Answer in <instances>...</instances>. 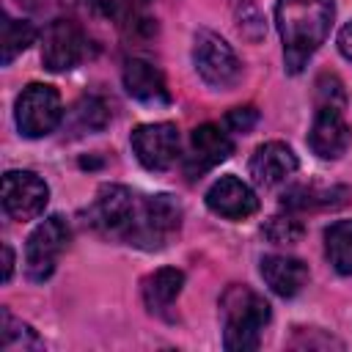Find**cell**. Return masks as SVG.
<instances>
[{
	"label": "cell",
	"instance_id": "obj_11",
	"mask_svg": "<svg viewBox=\"0 0 352 352\" xmlns=\"http://www.w3.org/2000/svg\"><path fill=\"white\" fill-rule=\"evenodd\" d=\"M349 140H352V132H349V124L344 121L341 107H327V104L316 107V116L308 132V146L314 148V154L322 160H336L349 148Z\"/></svg>",
	"mask_w": 352,
	"mask_h": 352
},
{
	"label": "cell",
	"instance_id": "obj_5",
	"mask_svg": "<svg viewBox=\"0 0 352 352\" xmlns=\"http://www.w3.org/2000/svg\"><path fill=\"white\" fill-rule=\"evenodd\" d=\"M63 118L60 94L52 85L30 82L16 96V126L25 138H44L50 135Z\"/></svg>",
	"mask_w": 352,
	"mask_h": 352
},
{
	"label": "cell",
	"instance_id": "obj_14",
	"mask_svg": "<svg viewBox=\"0 0 352 352\" xmlns=\"http://www.w3.org/2000/svg\"><path fill=\"white\" fill-rule=\"evenodd\" d=\"M294 170H297L294 151L278 140L258 146L256 154L250 157V176L261 187H275V184L286 182V176H292Z\"/></svg>",
	"mask_w": 352,
	"mask_h": 352
},
{
	"label": "cell",
	"instance_id": "obj_2",
	"mask_svg": "<svg viewBox=\"0 0 352 352\" xmlns=\"http://www.w3.org/2000/svg\"><path fill=\"white\" fill-rule=\"evenodd\" d=\"M275 22L283 41L286 72L297 74L330 33L333 0H278Z\"/></svg>",
	"mask_w": 352,
	"mask_h": 352
},
{
	"label": "cell",
	"instance_id": "obj_24",
	"mask_svg": "<svg viewBox=\"0 0 352 352\" xmlns=\"http://www.w3.org/2000/svg\"><path fill=\"white\" fill-rule=\"evenodd\" d=\"M344 102H346V96H344V88H341L338 77L322 74L316 80V107L327 104V107H341L344 110Z\"/></svg>",
	"mask_w": 352,
	"mask_h": 352
},
{
	"label": "cell",
	"instance_id": "obj_22",
	"mask_svg": "<svg viewBox=\"0 0 352 352\" xmlns=\"http://www.w3.org/2000/svg\"><path fill=\"white\" fill-rule=\"evenodd\" d=\"M302 223L294 214H275L264 223V236L275 245H294L302 236Z\"/></svg>",
	"mask_w": 352,
	"mask_h": 352
},
{
	"label": "cell",
	"instance_id": "obj_17",
	"mask_svg": "<svg viewBox=\"0 0 352 352\" xmlns=\"http://www.w3.org/2000/svg\"><path fill=\"white\" fill-rule=\"evenodd\" d=\"M184 286V272L176 270V267H162L157 272H151L146 280H143V300H146V308L151 314H162L165 308H170V302L179 297Z\"/></svg>",
	"mask_w": 352,
	"mask_h": 352
},
{
	"label": "cell",
	"instance_id": "obj_15",
	"mask_svg": "<svg viewBox=\"0 0 352 352\" xmlns=\"http://www.w3.org/2000/svg\"><path fill=\"white\" fill-rule=\"evenodd\" d=\"M124 88L132 99L146 102V104H168L170 102L162 72L143 58H132L124 63Z\"/></svg>",
	"mask_w": 352,
	"mask_h": 352
},
{
	"label": "cell",
	"instance_id": "obj_12",
	"mask_svg": "<svg viewBox=\"0 0 352 352\" xmlns=\"http://www.w3.org/2000/svg\"><path fill=\"white\" fill-rule=\"evenodd\" d=\"M206 206L226 220H245L258 209V198L242 179L220 176L206 190Z\"/></svg>",
	"mask_w": 352,
	"mask_h": 352
},
{
	"label": "cell",
	"instance_id": "obj_3",
	"mask_svg": "<svg viewBox=\"0 0 352 352\" xmlns=\"http://www.w3.org/2000/svg\"><path fill=\"white\" fill-rule=\"evenodd\" d=\"M223 344L228 352H250L261 341V330L270 322V305L248 286H228L220 297Z\"/></svg>",
	"mask_w": 352,
	"mask_h": 352
},
{
	"label": "cell",
	"instance_id": "obj_20",
	"mask_svg": "<svg viewBox=\"0 0 352 352\" xmlns=\"http://www.w3.org/2000/svg\"><path fill=\"white\" fill-rule=\"evenodd\" d=\"M36 38V28L28 19H14V16H3V63L8 66L22 50H28Z\"/></svg>",
	"mask_w": 352,
	"mask_h": 352
},
{
	"label": "cell",
	"instance_id": "obj_6",
	"mask_svg": "<svg viewBox=\"0 0 352 352\" xmlns=\"http://www.w3.org/2000/svg\"><path fill=\"white\" fill-rule=\"evenodd\" d=\"M69 226L60 214L47 217L44 223L36 226V231L28 236L25 245V272L30 280H47L60 258V253L69 245Z\"/></svg>",
	"mask_w": 352,
	"mask_h": 352
},
{
	"label": "cell",
	"instance_id": "obj_7",
	"mask_svg": "<svg viewBox=\"0 0 352 352\" xmlns=\"http://www.w3.org/2000/svg\"><path fill=\"white\" fill-rule=\"evenodd\" d=\"M88 55V38L72 19H55L41 36V63L50 72H69Z\"/></svg>",
	"mask_w": 352,
	"mask_h": 352
},
{
	"label": "cell",
	"instance_id": "obj_10",
	"mask_svg": "<svg viewBox=\"0 0 352 352\" xmlns=\"http://www.w3.org/2000/svg\"><path fill=\"white\" fill-rule=\"evenodd\" d=\"M231 151H234V143L220 126L201 124L190 135V151L184 157V173L190 179H198L201 173H206L214 165H220L223 160H228Z\"/></svg>",
	"mask_w": 352,
	"mask_h": 352
},
{
	"label": "cell",
	"instance_id": "obj_25",
	"mask_svg": "<svg viewBox=\"0 0 352 352\" xmlns=\"http://www.w3.org/2000/svg\"><path fill=\"white\" fill-rule=\"evenodd\" d=\"M258 121V110L256 107H234L228 116H226V126L234 129V132H250Z\"/></svg>",
	"mask_w": 352,
	"mask_h": 352
},
{
	"label": "cell",
	"instance_id": "obj_23",
	"mask_svg": "<svg viewBox=\"0 0 352 352\" xmlns=\"http://www.w3.org/2000/svg\"><path fill=\"white\" fill-rule=\"evenodd\" d=\"M74 118L80 121V126L82 129H102L104 124H107V107H104V102L102 99H96V96H88V99H82L77 107H74Z\"/></svg>",
	"mask_w": 352,
	"mask_h": 352
},
{
	"label": "cell",
	"instance_id": "obj_19",
	"mask_svg": "<svg viewBox=\"0 0 352 352\" xmlns=\"http://www.w3.org/2000/svg\"><path fill=\"white\" fill-rule=\"evenodd\" d=\"M324 250L341 275H352V220H338L324 231Z\"/></svg>",
	"mask_w": 352,
	"mask_h": 352
},
{
	"label": "cell",
	"instance_id": "obj_1",
	"mask_svg": "<svg viewBox=\"0 0 352 352\" xmlns=\"http://www.w3.org/2000/svg\"><path fill=\"white\" fill-rule=\"evenodd\" d=\"M91 220L107 236L143 250H160L182 226V206L173 195H138L121 184H104L91 206Z\"/></svg>",
	"mask_w": 352,
	"mask_h": 352
},
{
	"label": "cell",
	"instance_id": "obj_9",
	"mask_svg": "<svg viewBox=\"0 0 352 352\" xmlns=\"http://www.w3.org/2000/svg\"><path fill=\"white\" fill-rule=\"evenodd\" d=\"M50 187L30 170H8L3 176V209L14 220H33L44 212Z\"/></svg>",
	"mask_w": 352,
	"mask_h": 352
},
{
	"label": "cell",
	"instance_id": "obj_18",
	"mask_svg": "<svg viewBox=\"0 0 352 352\" xmlns=\"http://www.w3.org/2000/svg\"><path fill=\"white\" fill-rule=\"evenodd\" d=\"M346 187H292L283 192L280 204L289 212H305V209H333L346 201Z\"/></svg>",
	"mask_w": 352,
	"mask_h": 352
},
{
	"label": "cell",
	"instance_id": "obj_16",
	"mask_svg": "<svg viewBox=\"0 0 352 352\" xmlns=\"http://www.w3.org/2000/svg\"><path fill=\"white\" fill-rule=\"evenodd\" d=\"M261 278L264 283L280 294V297H294L297 292H302V286L308 283V267L294 258V256H264L261 258Z\"/></svg>",
	"mask_w": 352,
	"mask_h": 352
},
{
	"label": "cell",
	"instance_id": "obj_13",
	"mask_svg": "<svg viewBox=\"0 0 352 352\" xmlns=\"http://www.w3.org/2000/svg\"><path fill=\"white\" fill-rule=\"evenodd\" d=\"M88 6L116 22L129 38H143L157 30V22L148 14V0H88Z\"/></svg>",
	"mask_w": 352,
	"mask_h": 352
},
{
	"label": "cell",
	"instance_id": "obj_4",
	"mask_svg": "<svg viewBox=\"0 0 352 352\" xmlns=\"http://www.w3.org/2000/svg\"><path fill=\"white\" fill-rule=\"evenodd\" d=\"M192 63H195V72L201 74V80L220 91L236 85L242 77V63H239L236 52L231 50V44L223 36H217L212 30L195 33Z\"/></svg>",
	"mask_w": 352,
	"mask_h": 352
},
{
	"label": "cell",
	"instance_id": "obj_26",
	"mask_svg": "<svg viewBox=\"0 0 352 352\" xmlns=\"http://www.w3.org/2000/svg\"><path fill=\"white\" fill-rule=\"evenodd\" d=\"M338 50H341V55L346 60H352V22L341 28V33H338Z\"/></svg>",
	"mask_w": 352,
	"mask_h": 352
},
{
	"label": "cell",
	"instance_id": "obj_27",
	"mask_svg": "<svg viewBox=\"0 0 352 352\" xmlns=\"http://www.w3.org/2000/svg\"><path fill=\"white\" fill-rule=\"evenodd\" d=\"M14 272V250L11 245H3V280H11Z\"/></svg>",
	"mask_w": 352,
	"mask_h": 352
},
{
	"label": "cell",
	"instance_id": "obj_21",
	"mask_svg": "<svg viewBox=\"0 0 352 352\" xmlns=\"http://www.w3.org/2000/svg\"><path fill=\"white\" fill-rule=\"evenodd\" d=\"M0 346L6 352H14V349H41V341L38 336L19 319H14L6 308L0 311Z\"/></svg>",
	"mask_w": 352,
	"mask_h": 352
},
{
	"label": "cell",
	"instance_id": "obj_8",
	"mask_svg": "<svg viewBox=\"0 0 352 352\" xmlns=\"http://www.w3.org/2000/svg\"><path fill=\"white\" fill-rule=\"evenodd\" d=\"M182 138L179 129L168 121L160 124H140L132 129V151L148 170H168L179 160Z\"/></svg>",
	"mask_w": 352,
	"mask_h": 352
}]
</instances>
